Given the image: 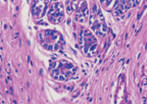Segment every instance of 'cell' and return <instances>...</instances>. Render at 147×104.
I'll list each match as a JSON object with an SVG mask.
<instances>
[{
  "label": "cell",
  "instance_id": "52a82bcc",
  "mask_svg": "<svg viewBox=\"0 0 147 104\" xmlns=\"http://www.w3.org/2000/svg\"><path fill=\"white\" fill-rule=\"evenodd\" d=\"M139 2H140V0H119L117 5L115 6L113 13L115 15H121V14L125 13L129 8L137 6Z\"/></svg>",
  "mask_w": 147,
  "mask_h": 104
},
{
  "label": "cell",
  "instance_id": "8992f818",
  "mask_svg": "<svg viewBox=\"0 0 147 104\" xmlns=\"http://www.w3.org/2000/svg\"><path fill=\"white\" fill-rule=\"evenodd\" d=\"M48 5V0H33L31 5V12L35 19L42 17Z\"/></svg>",
  "mask_w": 147,
  "mask_h": 104
},
{
  "label": "cell",
  "instance_id": "9c48e42d",
  "mask_svg": "<svg viewBox=\"0 0 147 104\" xmlns=\"http://www.w3.org/2000/svg\"><path fill=\"white\" fill-rule=\"evenodd\" d=\"M80 0H67V8H69V12H71L73 9H77Z\"/></svg>",
  "mask_w": 147,
  "mask_h": 104
},
{
  "label": "cell",
  "instance_id": "277c9868",
  "mask_svg": "<svg viewBox=\"0 0 147 104\" xmlns=\"http://www.w3.org/2000/svg\"><path fill=\"white\" fill-rule=\"evenodd\" d=\"M79 42H80L81 48L83 49L84 53L87 54L88 56H92L96 53L97 46H98L97 40L89 31H84L83 33H81Z\"/></svg>",
  "mask_w": 147,
  "mask_h": 104
},
{
  "label": "cell",
  "instance_id": "5b68a950",
  "mask_svg": "<svg viewBox=\"0 0 147 104\" xmlns=\"http://www.w3.org/2000/svg\"><path fill=\"white\" fill-rule=\"evenodd\" d=\"M47 19L52 23H59L63 19L64 7L59 1H52L47 9Z\"/></svg>",
  "mask_w": 147,
  "mask_h": 104
},
{
  "label": "cell",
  "instance_id": "6da1fadb",
  "mask_svg": "<svg viewBox=\"0 0 147 104\" xmlns=\"http://www.w3.org/2000/svg\"><path fill=\"white\" fill-rule=\"evenodd\" d=\"M49 72L53 79L57 81H67L77 74V66L69 60L59 59L50 65Z\"/></svg>",
  "mask_w": 147,
  "mask_h": 104
},
{
  "label": "cell",
  "instance_id": "7a4b0ae2",
  "mask_svg": "<svg viewBox=\"0 0 147 104\" xmlns=\"http://www.w3.org/2000/svg\"><path fill=\"white\" fill-rule=\"evenodd\" d=\"M38 40L43 48L49 51L59 50L63 45V38L54 30H43L38 33Z\"/></svg>",
  "mask_w": 147,
  "mask_h": 104
},
{
  "label": "cell",
  "instance_id": "ba28073f",
  "mask_svg": "<svg viewBox=\"0 0 147 104\" xmlns=\"http://www.w3.org/2000/svg\"><path fill=\"white\" fill-rule=\"evenodd\" d=\"M88 15H89V10H88V5L86 1L82 0L79 3L78 7H77V12H76V19L80 23H84L88 19Z\"/></svg>",
  "mask_w": 147,
  "mask_h": 104
},
{
  "label": "cell",
  "instance_id": "3957f363",
  "mask_svg": "<svg viewBox=\"0 0 147 104\" xmlns=\"http://www.w3.org/2000/svg\"><path fill=\"white\" fill-rule=\"evenodd\" d=\"M89 21H90V25L91 28L93 29L95 33H96L98 36L103 37L104 35L106 34V23H105V19H104L103 14L101 13L99 7L96 4L93 5L90 12V17H89Z\"/></svg>",
  "mask_w": 147,
  "mask_h": 104
}]
</instances>
